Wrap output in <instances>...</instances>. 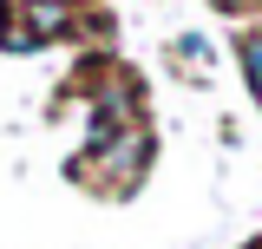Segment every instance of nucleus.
<instances>
[{
	"label": "nucleus",
	"instance_id": "f257e3e1",
	"mask_svg": "<svg viewBox=\"0 0 262 249\" xmlns=\"http://www.w3.org/2000/svg\"><path fill=\"white\" fill-rule=\"evenodd\" d=\"M27 20H33V39H39V33H59L66 27V7H59V0H33Z\"/></svg>",
	"mask_w": 262,
	"mask_h": 249
},
{
	"label": "nucleus",
	"instance_id": "f03ea898",
	"mask_svg": "<svg viewBox=\"0 0 262 249\" xmlns=\"http://www.w3.org/2000/svg\"><path fill=\"white\" fill-rule=\"evenodd\" d=\"M243 72L256 79V92H262V39H243Z\"/></svg>",
	"mask_w": 262,
	"mask_h": 249
},
{
	"label": "nucleus",
	"instance_id": "7ed1b4c3",
	"mask_svg": "<svg viewBox=\"0 0 262 249\" xmlns=\"http://www.w3.org/2000/svg\"><path fill=\"white\" fill-rule=\"evenodd\" d=\"M216 7H243V0H216Z\"/></svg>",
	"mask_w": 262,
	"mask_h": 249
}]
</instances>
